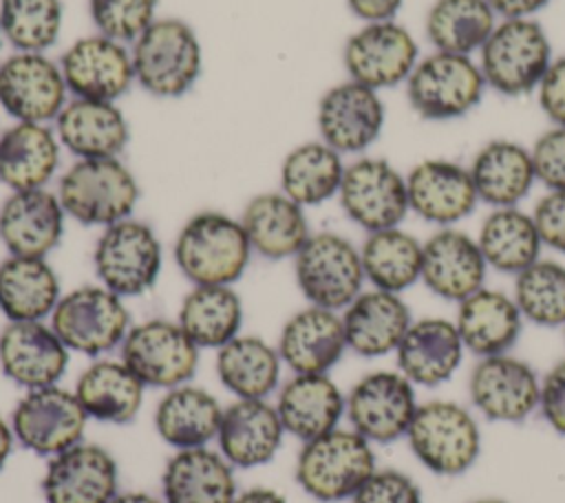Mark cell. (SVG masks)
Masks as SVG:
<instances>
[{"mask_svg": "<svg viewBox=\"0 0 565 503\" xmlns=\"http://www.w3.org/2000/svg\"><path fill=\"white\" fill-rule=\"evenodd\" d=\"M15 443L40 459H51L84 441L88 415L73 388L60 384L24 390L9 413Z\"/></svg>", "mask_w": 565, "mask_h": 503, "instance_id": "cell-14", "label": "cell"}, {"mask_svg": "<svg viewBox=\"0 0 565 503\" xmlns=\"http://www.w3.org/2000/svg\"><path fill=\"white\" fill-rule=\"evenodd\" d=\"M146 386L117 355H104L88 362L73 384V393L79 399L90 421L126 426L137 419L143 408Z\"/></svg>", "mask_w": 565, "mask_h": 503, "instance_id": "cell-33", "label": "cell"}, {"mask_svg": "<svg viewBox=\"0 0 565 503\" xmlns=\"http://www.w3.org/2000/svg\"><path fill=\"white\" fill-rule=\"evenodd\" d=\"M419 406L417 386L397 368H375L347 390V426L373 446L393 443L406 430Z\"/></svg>", "mask_w": 565, "mask_h": 503, "instance_id": "cell-11", "label": "cell"}, {"mask_svg": "<svg viewBox=\"0 0 565 503\" xmlns=\"http://www.w3.org/2000/svg\"><path fill=\"white\" fill-rule=\"evenodd\" d=\"M60 68L68 95L79 99L117 101L135 84L128 44L97 31L73 40L60 57Z\"/></svg>", "mask_w": 565, "mask_h": 503, "instance_id": "cell-19", "label": "cell"}, {"mask_svg": "<svg viewBox=\"0 0 565 503\" xmlns=\"http://www.w3.org/2000/svg\"><path fill=\"white\" fill-rule=\"evenodd\" d=\"M404 90L408 106L424 121H452L472 113L488 86L477 57L430 51L419 57Z\"/></svg>", "mask_w": 565, "mask_h": 503, "instance_id": "cell-7", "label": "cell"}, {"mask_svg": "<svg viewBox=\"0 0 565 503\" xmlns=\"http://www.w3.org/2000/svg\"><path fill=\"white\" fill-rule=\"evenodd\" d=\"M71 355L49 320L4 322L0 329V371L22 390L60 384Z\"/></svg>", "mask_w": 565, "mask_h": 503, "instance_id": "cell-21", "label": "cell"}, {"mask_svg": "<svg viewBox=\"0 0 565 503\" xmlns=\"http://www.w3.org/2000/svg\"><path fill=\"white\" fill-rule=\"evenodd\" d=\"M539 415L556 435L565 437V357L541 375Z\"/></svg>", "mask_w": 565, "mask_h": 503, "instance_id": "cell-51", "label": "cell"}, {"mask_svg": "<svg viewBox=\"0 0 565 503\" xmlns=\"http://www.w3.org/2000/svg\"><path fill=\"white\" fill-rule=\"evenodd\" d=\"M108 503H166V501L143 490H126V492L119 490Z\"/></svg>", "mask_w": 565, "mask_h": 503, "instance_id": "cell-57", "label": "cell"}, {"mask_svg": "<svg viewBox=\"0 0 565 503\" xmlns=\"http://www.w3.org/2000/svg\"><path fill=\"white\" fill-rule=\"evenodd\" d=\"M276 349L291 373H331L349 351L340 311L316 304L298 309L280 327Z\"/></svg>", "mask_w": 565, "mask_h": 503, "instance_id": "cell-28", "label": "cell"}, {"mask_svg": "<svg viewBox=\"0 0 565 503\" xmlns=\"http://www.w3.org/2000/svg\"><path fill=\"white\" fill-rule=\"evenodd\" d=\"M541 375L512 351L477 357L468 375L470 408L486 421L523 424L539 413Z\"/></svg>", "mask_w": 565, "mask_h": 503, "instance_id": "cell-15", "label": "cell"}, {"mask_svg": "<svg viewBox=\"0 0 565 503\" xmlns=\"http://www.w3.org/2000/svg\"><path fill=\"white\" fill-rule=\"evenodd\" d=\"M15 435L7 415L0 413V472L7 468L13 450H15Z\"/></svg>", "mask_w": 565, "mask_h": 503, "instance_id": "cell-56", "label": "cell"}, {"mask_svg": "<svg viewBox=\"0 0 565 503\" xmlns=\"http://www.w3.org/2000/svg\"><path fill=\"white\" fill-rule=\"evenodd\" d=\"M375 446L349 426L300 443L294 463L298 488L320 503L351 501L377 470Z\"/></svg>", "mask_w": 565, "mask_h": 503, "instance_id": "cell-2", "label": "cell"}, {"mask_svg": "<svg viewBox=\"0 0 565 503\" xmlns=\"http://www.w3.org/2000/svg\"><path fill=\"white\" fill-rule=\"evenodd\" d=\"M66 218L57 192L49 188L9 192L0 203V243L11 256L49 258L64 238Z\"/></svg>", "mask_w": 565, "mask_h": 503, "instance_id": "cell-24", "label": "cell"}, {"mask_svg": "<svg viewBox=\"0 0 565 503\" xmlns=\"http://www.w3.org/2000/svg\"><path fill=\"white\" fill-rule=\"evenodd\" d=\"M340 315L347 349L366 360L393 355L415 320L402 293L375 287H364Z\"/></svg>", "mask_w": 565, "mask_h": 503, "instance_id": "cell-27", "label": "cell"}, {"mask_svg": "<svg viewBox=\"0 0 565 503\" xmlns=\"http://www.w3.org/2000/svg\"><path fill=\"white\" fill-rule=\"evenodd\" d=\"M285 437L271 399H234L223 406L214 443L236 470H254L274 461Z\"/></svg>", "mask_w": 565, "mask_h": 503, "instance_id": "cell-26", "label": "cell"}, {"mask_svg": "<svg viewBox=\"0 0 565 503\" xmlns=\"http://www.w3.org/2000/svg\"><path fill=\"white\" fill-rule=\"evenodd\" d=\"M159 0H88L95 31L124 44H132L154 20Z\"/></svg>", "mask_w": 565, "mask_h": 503, "instance_id": "cell-47", "label": "cell"}, {"mask_svg": "<svg viewBox=\"0 0 565 503\" xmlns=\"http://www.w3.org/2000/svg\"><path fill=\"white\" fill-rule=\"evenodd\" d=\"M135 84L163 99L185 95L203 73V46L181 18H157L132 44Z\"/></svg>", "mask_w": 565, "mask_h": 503, "instance_id": "cell-6", "label": "cell"}, {"mask_svg": "<svg viewBox=\"0 0 565 503\" xmlns=\"http://www.w3.org/2000/svg\"><path fill=\"white\" fill-rule=\"evenodd\" d=\"M271 402L285 432L302 443L342 426L347 393L331 373H291Z\"/></svg>", "mask_w": 565, "mask_h": 503, "instance_id": "cell-29", "label": "cell"}, {"mask_svg": "<svg viewBox=\"0 0 565 503\" xmlns=\"http://www.w3.org/2000/svg\"><path fill=\"white\" fill-rule=\"evenodd\" d=\"M2 42H4V38H2V31H0V49H2Z\"/></svg>", "mask_w": 565, "mask_h": 503, "instance_id": "cell-59", "label": "cell"}, {"mask_svg": "<svg viewBox=\"0 0 565 503\" xmlns=\"http://www.w3.org/2000/svg\"><path fill=\"white\" fill-rule=\"evenodd\" d=\"M62 26V0H0V31L13 51L46 53Z\"/></svg>", "mask_w": 565, "mask_h": 503, "instance_id": "cell-46", "label": "cell"}, {"mask_svg": "<svg viewBox=\"0 0 565 503\" xmlns=\"http://www.w3.org/2000/svg\"><path fill=\"white\" fill-rule=\"evenodd\" d=\"M68 99L60 62L46 53L13 51L0 60V108L13 121L51 124Z\"/></svg>", "mask_w": 565, "mask_h": 503, "instance_id": "cell-17", "label": "cell"}, {"mask_svg": "<svg viewBox=\"0 0 565 503\" xmlns=\"http://www.w3.org/2000/svg\"><path fill=\"white\" fill-rule=\"evenodd\" d=\"M49 324L71 353L95 360L119 351L132 320L121 296L93 282L64 291Z\"/></svg>", "mask_w": 565, "mask_h": 503, "instance_id": "cell-8", "label": "cell"}, {"mask_svg": "<svg viewBox=\"0 0 565 503\" xmlns=\"http://www.w3.org/2000/svg\"><path fill=\"white\" fill-rule=\"evenodd\" d=\"M530 212L543 247L565 256V190H545Z\"/></svg>", "mask_w": 565, "mask_h": 503, "instance_id": "cell-50", "label": "cell"}, {"mask_svg": "<svg viewBox=\"0 0 565 503\" xmlns=\"http://www.w3.org/2000/svg\"><path fill=\"white\" fill-rule=\"evenodd\" d=\"M475 238L488 269L512 278L539 260L545 249L532 212L523 210L521 205L490 207Z\"/></svg>", "mask_w": 565, "mask_h": 503, "instance_id": "cell-40", "label": "cell"}, {"mask_svg": "<svg viewBox=\"0 0 565 503\" xmlns=\"http://www.w3.org/2000/svg\"><path fill=\"white\" fill-rule=\"evenodd\" d=\"M238 221L252 252L265 260H291L311 236L307 210L280 190L254 194Z\"/></svg>", "mask_w": 565, "mask_h": 503, "instance_id": "cell-31", "label": "cell"}, {"mask_svg": "<svg viewBox=\"0 0 565 503\" xmlns=\"http://www.w3.org/2000/svg\"><path fill=\"white\" fill-rule=\"evenodd\" d=\"M55 192L68 218L99 229L132 216L141 196L137 176L119 157L75 159Z\"/></svg>", "mask_w": 565, "mask_h": 503, "instance_id": "cell-4", "label": "cell"}, {"mask_svg": "<svg viewBox=\"0 0 565 503\" xmlns=\"http://www.w3.org/2000/svg\"><path fill=\"white\" fill-rule=\"evenodd\" d=\"M422 254L424 240L402 225L366 234L360 245L366 285L404 293L422 278Z\"/></svg>", "mask_w": 565, "mask_h": 503, "instance_id": "cell-43", "label": "cell"}, {"mask_svg": "<svg viewBox=\"0 0 565 503\" xmlns=\"http://www.w3.org/2000/svg\"><path fill=\"white\" fill-rule=\"evenodd\" d=\"M62 293L49 258L7 254L0 260V313L7 322L49 320Z\"/></svg>", "mask_w": 565, "mask_h": 503, "instance_id": "cell-39", "label": "cell"}, {"mask_svg": "<svg viewBox=\"0 0 565 503\" xmlns=\"http://www.w3.org/2000/svg\"><path fill=\"white\" fill-rule=\"evenodd\" d=\"M349 11L366 22H384V20H395L404 0H344Z\"/></svg>", "mask_w": 565, "mask_h": 503, "instance_id": "cell-53", "label": "cell"}, {"mask_svg": "<svg viewBox=\"0 0 565 503\" xmlns=\"http://www.w3.org/2000/svg\"><path fill=\"white\" fill-rule=\"evenodd\" d=\"M472 503H508V501H503V499H477V501H472Z\"/></svg>", "mask_w": 565, "mask_h": 503, "instance_id": "cell-58", "label": "cell"}, {"mask_svg": "<svg viewBox=\"0 0 565 503\" xmlns=\"http://www.w3.org/2000/svg\"><path fill=\"white\" fill-rule=\"evenodd\" d=\"M552 0H488L497 18H534Z\"/></svg>", "mask_w": 565, "mask_h": 503, "instance_id": "cell-54", "label": "cell"}, {"mask_svg": "<svg viewBox=\"0 0 565 503\" xmlns=\"http://www.w3.org/2000/svg\"><path fill=\"white\" fill-rule=\"evenodd\" d=\"M60 159L62 143L51 124L13 121L0 130V183L9 192L46 188Z\"/></svg>", "mask_w": 565, "mask_h": 503, "instance_id": "cell-37", "label": "cell"}, {"mask_svg": "<svg viewBox=\"0 0 565 503\" xmlns=\"http://www.w3.org/2000/svg\"><path fill=\"white\" fill-rule=\"evenodd\" d=\"M419 57L417 38L397 20L366 22L342 46L347 77L377 93L404 86Z\"/></svg>", "mask_w": 565, "mask_h": 503, "instance_id": "cell-16", "label": "cell"}, {"mask_svg": "<svg viewBox=\"0 0 565 503\" xmlns=\"http://www.w3.org/2000/svg\"><path fill=\"white\" fill-rule=\"evenodd\" d=\"M510 293L525 322L543 329L565 327V265L561 260L541 256L514 276Z\"/></svg>", "mask_w": 565, "mask_h": 503, "instance_id": "cell-45", "label": "cell"}, {"mask_svg": "<svg viewBox=\"0 0 565 503\" xmlns=\"http://www.w3.org/2000/svg\"><path fill=\"white\" fill-rule=\"evenodd\" d=\"M344 157L322 139L294 146L280 163V192L298 205L316 207L338 196L344 176Z\"/></svg>", "mask_w": 565, "mask_h": 503, "instance_id": "cell-42", "label": "cell"}, {"mask_svg": "<svg viewBox=\"0 0 565 503\" xmlns=\"http://www.w3.org/2000/svg\"><path fill=\"white\" fill-rule=\"evenodd\" d=\"M406 192L411 214L435 227H455L479 205L468 163L446 157L417 161L406 172Z\"/></svg>", "mask_w": 565, "mask_h": 503, "instance_id": "cell-20", "label": "cell"}, {"mask_svg": "<svg viewBox=\"0 0 565 503\" xmlns=\"http://www.w3.org/2000/svg\"><path fill=\"white\" fill-rule=\"evenodd\" d=\"M452 320L466 351L475 357L510 353L525 324L512 293L488 285L457 302Z\"/></svg>", "mask_w": 565, "mask_h": 503, "instance_id": "cell-32", "label": "cell"}, {"mask_svg": "<svg viewBox=\"0 0 565 503\" xmlns=\"http://www.w3.org/2000/svg\"><path fill=\"white\" fill-rule=\"evenodd\" d=\"M40 488L44 503H108L119 492V465L108 448L84 439L46 459Z\"/></svg>", "mask_w": 565, "mask_h": 503, "instance_id": "cell-22", "label": "cell"}, {"mask_svg": "<svg viewBox=\"0 0 565 503\" xmlns=\"http://www.w3.org/2000/svg\"><path fill=\"white\" fill-rule=\"evenodd\" d=\"M234 503H287V499L274 488L254 485V488H247V490L238 492Z\"/></svg>", "mask_w": 565, "mask_h": 503, "instance_id": "cell-55", "label": "cell"}, {"mask_svg": "<svg viewBox=\"0 0 565 503\" xmlns=\"http://www.w3.org/2000/svg\"><path fill=\"white\" fill-rule=\"evenodd\" d=\"M497 22L488 0H435L424 15V35L433 51L477 57Z\"/></svg>", "mask_w": 565, "mask_h": 503, "instance_id": "cell-44", "label": "cell"}, {"mask_svg": "<svg viewBox=\"0 0 565 503\" xmlns=\"http://www.w3.org/2000/svg\"><path fill=\"white\" fill-rule=\"evenodd\" d=\"M291 265L307 304L342 311L366 287L360 245L338 232H311Z\"/></svg>", "mask_w": 565, "mask_h": 503, "instance_id": "cell-10", "label": "cell"}, {"mask_svg": "<svg viewBox=\"0 0 565 503\" xmlns=\"http://www.w3.org/2000/svg\"><path fill=\"white\" fill-rule=\"evenodd\" d=\"M536 183L545 190H565V126H550L530 146Z\"/></svg>", "mask_w": 565, "mask_h": 503, "instance_id": "cell-49", "label": "cell"}, {"mask_svg": "<svg viewBox=\"0 0 565 503\" xmlns=\"http://www.w3.org/2000/svg\"><path fill=\"white\" fill-rule=\"evenodd\" d=\"M243 318V300L234 285H192L174 320L201 351H216L241 333Z\"/></svg>", "mask_w": 565, "mask_h": 503, "instance_id": "cell-41", "label": "cell"}, {"mask_svg": "<svg viewBox=\"0 0 565 503\" xmlns=\"http://www.w3.org/2000/svg\"><path fill=\"white\" fill-rule=\"evenodd\" d=\"M335 199L364 234L397 227L411 214L406 174L384 157L360 154L347 163Z\"/></svg>", "mask_w": 565, "mask_h": 503, "instance_id": "cell-13", "label": "cell"}, {"mask_svg": "<svg viewBox=\"0 0 565 503\" xmlns=\"http://www.w3.org/2000/svg\"><path fill=\"white\" fill-rule=\"evenodd\" d=\"M119 357L146 388L168 390L192 382L201 349L177 320L148 318L132 322L119 346Z\"/></svg>", "mask_w": 565, "mask_h": 503, "instance_id": "cell-12", "label": "cell"}, {"mask_svg": "<svg viewBox=\"0 0 565 503\" xmlns=\"http://www.w3.org/2000/svg\"><path fill=\"white\" fill-rule=\"evenodd\" d=\"M236 468L212 446L172 450L161 470L166 503H234Z\"/></svg>", "mask_w": 565, "mask_h": 503, "instance_id": "cell-35", "label": "cell"}, {"mask_svg": "<svg viewBox=\"0 0 565 503\" xmlns=\"http://www.w3.org/2000/svg\"><path fill=\"white\" fill-rule=\"evenodd\" d=\"M386 106L382 93L353 79L329 86L316 106L318 139L344 154H364L382 135Z\"/></svg>", "mask_w": 565, "mask_h": 503, "instance_id": "cell-18", "label": "cell"}, {"mask_svg": "<svg viewBox=\"0 0 565 503\" xmlns=\"http://www.w3.org/2000/svg\"><path fill=\"white\" fill-rule=\"evenodd\" d=\"M214 353V373L234 399H271L282 384L280 353L260 335L238 333Z\"/></svg>", "mask_w": 565, "mask_h": 503, "instance_id": "cell-38", "label": "cell"}, {"mask_svg": "<svg viewBox=\"0 0 565 503\" xmlns=\"http://www.w3.org/2000/svg\"><path fill=\"white\" fill-rule=\"evenodd\" d=\"M479 203L488 207L521 205L536 185L530 146L516 139H488L468 163Z\"/></svg>", "mask_w": 565, "mask_h": 503, "instance_id": "cell-34", "label": "cell"}, {"mask_svg": "<svg viewBox=\"0 0 565 503\" xmlns=\"http://www.w3.org/2000/svg\"><path fill=\"white\" fill-rule=\"evenodd\" d=\"M163 267V245L154 227L128 216L104 227L93 247V271L99 285L124 300L150 291Z\"/></svg>", "mask_w": 565, "mask_h": 503, "instance_id": "cell-9", "label": "cell"}, {"mask_svg": "<svg viewBox=\"0 0 565 503\" xmlns=\"http://www.w3.org/2000/svg\"><path fill=\"white\" fill-rule=\"evenodd\" d=\"M466 353L455 320L424 315L411 322L393 357L395 368L417 388H437L457 375Z\"/></svg>", "mask_w": 565, "mask_h": 503, "instance_id": "cell-25", "label": "cell"}, {"mask_svg": "<svg viewBox=\"0 0 565 503\" xmlns=\"http://www.w3.org/2000/svg\"><path fill=\"white\" fill-rule=\"evenodd\" d=\"M488 263L472 234L461 227H437L424 240L419 282L446 302H461L486 285Z\"/></svg>", "mask_w": 565, "mask_h": 503, "instance_id": "cell-23", "label": "cell"}, {"mask_svg": "<svg viewBox=\"0 0 565 503\" xmlns=\"http://www.w3.org/2000/svg\"><path fill=\"white\" fill-rule=\"evenodd\" d=\"M563 329H565V327H563Z\"/></svg>", "mask_w": 565, "mask_h": 503, "instance_id": "cell-60", "label": "cell"}, {"mask_svg": "<svg viewBox=\"0 0 565 503\" xmlns=\"http://www.w3.org/2000/svg\"><path fill=\"white\" fill-rule=\"evenodd\" d=\"M534 95L550 126H565V55L552 60Z\"/></svg>", "mask_w": 565, "mask_h": 503, "instance_id": "cell-52", "label": "cell"}, {"mask_svg": "<svg viewBox=\"0 0 565 503\" xmlns=\"http://www.w3.org/2000/svg\"><path fill=\"white\" fill-rule=\"evenodd\" d=\"M53 128L62 148L75 159L119 157L130 141V126L117 101L71 97Z\"/></svg>", "mask_w": 565, "mask_h": 503, "instance_id": "cell-30", "label": "cell"}, {"mask_svg": "<svg viewBox=\"0 0 565 503\" xmlns=\"http://www.w3.org/2000/svg\"><path fill=\"white\" fill-rule=\"evenodd\" d=\"M252 256L238 216L221 210L192 214L172 243L174 265L190 285H236Z\"/></svg>", "mask_w": 565, "mask_h": 503, "instance_id": "cell-1", "label": "cell"}, {"mask_svg": "<svg viewBox=\"0 0 565 503\" xmlns=\"http://www.w3.org/2000/svg\"><path fill=\"white\" fill-rule=\"evenodd\" d=\"M552 60V40L536 18H499L477 53L486 86L503 97L532 95Z\"/></svg>", "mask_w": 565, "mask_h": 503, "instance_id": "cell-5", "label": "cell"}, {"mask_svg": "<svg viewBox=\"0 0 565 503\" xmlns=\"http://www.w3.org/2000/svg\"><path fill=\"white\" fill-rule=\"evenodd\" d=\"M223 404L214 393L192 382L163 390L154 410L152 426L157 437L172 450L203 448L216 441Z\"/></svg>", "mask_w": 565, "mask_h": 503, "instance_id": "cell-36", "label": "cell"}, {"mask_svg": "<svg viewBox=\"0 0 565 503\" xmlns=\"http://www.w3.org/2000/svg\"><path fill=\"white\" fill-rule=\"evenodd\" d=\"M349 503H424L417 481L397 468H377Z\"/></svg>", "mask_w": 565, "mask_h": 503, "instance_id": "cell-48", "label": "cell"}, {"mask_svg": "<svg viewBox=\"0 0 565 503\" xmlns=\"http://www.w3.org/2000/svg\"><path fill=\"white\" fill-rule=\"evenodd\" d=\"M406 443L422 468L437 477H459L481 457V424L470 404L446 397L419 402Z\"/></svg>", "mask_w": 565, "mask_h": 503, "instance_id": "cell-3", "label": "cell"}]
</instances>
